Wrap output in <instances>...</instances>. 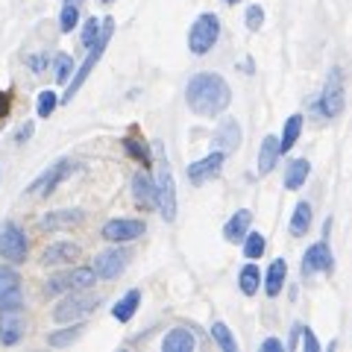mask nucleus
Segmentation results:
<instances>
[{"instance_id":"1","label":"nucleus","mask_w":352,"mask_h":352,"mask_svg":"<svg viewBox=\"0 0 352 352\" xmlns=\"http://www.w3.org/2000/svg\"><path fill=\"white\" fill-rule=\"evenodd\" d=\"M185 103L197 118H220L232 103V88L220 74H194L185 85Z\"/></svg>"},{"instance_id":"2","label":"nucleus","mask_w":352,"mask_h":352,"mask_svg":"<svg viewBox=\"0 0 352 352\" xmlns=\"http://www.w3.org/2000/svg\"><path fill=\"white\" fill-rule=\"evenodd\" d=\"M112 32H115V21L112 18H103V27H100V36H97V41L88 47V56H85V62L80 65V71H74L71 74V80L65 82L68 85V91L62 94V103H71L74 100V94L80 91V88L85 85V80L94 74V68H97V62H100V56H103V50H106V44L112 41Z\"/></svg>"},{"instance_id":"3","label":"nucleus","mask_w":352,"mask_h":352,"mask_svg":"<svg viewBox=\"0 0 352 352\" xmlns=\"http://www.w3.org/2000/svg\"><path fill=\"white\" fill-rule=\"evenodd\" d=\"M220 38V18L214 12H203L188 30V50L194 56H206Z\"/></svg>"},{"instance_id":"4","label":"nucleus","mask_w":352,"mask_h":352,"mask_svg":"<svg viewBox=\"0 0 352 352\" xmlns=\"http://www.w3.org/2000/svg\"><path fill=\"white\" fill-rule=\"evenodd\" d=\"M100 302H103L100 296H91L85 291H68V296H62L59 305L53 308V320L56 323H74V320H80V317L91 314Z\"/></svg>"},{"instance_id":"5","label":"nucleus","mask_w":352,"mask_h":352,"mask_svg":"<svg viewBox=\"0 0 352 352\" xmlns=\"http://www.w3.org/2000/svg\"><path fill=\"white\" fill-rule=\"evenodd\" d=\"M153 206L159 208V214L168 223L176 220V185H173V173L168 168V162L159 164V173L153 179Z\"/></svg>"},{"instance_id":"6","label":"nucleus","mask_w":352,"mask_h":352,"mask_svg":"<svg viewBox=\"0 0 352 352\" xmlns=\"http://www.w3.org/2000/svg\"><path fill=\"white\" fill-rule=\"evenodd\" d=\"M74 170H76V162H71V159L53 162V164H47V170H41V176H36V179L30 182L27 194L30 197H47V194L56 191V185L68 179Z\"/></svg>"},{"instance_id":"7","label":"nucleus","mask_w":352,"mask_h":352,"mask_svg":"<svg viewBox=\"0 0 352 352\" xmlns=\"http://www.w3.org/2000/svg\"><path fill=\"white\" fill-rule=\"evenodd\" d=\"M97 282V273H94V267H74V270H68V273H59V276H53V279H47V285H44V294L47 296H56V294H68V291H88L91 285Z\"/></svg>"},{"instance_id":"8","label":"nucleus","mask_w":352,"mask_h":352,"mask_svg":"<svg viewBox=\"0 0 352 352\" xmlns=\"http://www.w3.org/2000/svg\"><path fill=\"white\" fill-rule=\"evenodd\" d=\"M27 235L24 229H21L18 223H12V220H6L3 226H0V256H3L6 261L12 264H24L27 261Z\"/></svg>"},{"instance_id":"9","label":"nucleus","mask_w":352,"mask_h":352,"mask_svg":"<svg viewBox=\"0 0 352 352\" xmlns=\"http://www.w3.org/2000/svg\"><path fill=\"white\" fill-rule=\"evenodd\" d=\"M320 112L323 118H338L340 112H344L346 106V97H344V74H340V68H332L326 76V85H323V94H320Z\"/></svg>"},{"instance_id":"10","label":"nucleus","mask_w":352,"mask_h":352,"mask_svg":"<svg viewBox=\"0 0 352 352\" xmlns=\"http://www.w3.org/2000/svg\"><path fill=\"white\" fill-rule=\"evenodd\" d=\"M144 232H147V223L135 217H115L103 226V238L109 244H126V241H135Z\"/></svg>"},{"instance_id":"11","label":"nucleus","mask_w":352,"mask_h":352,"mask_svg":"<svg viewBox=\"0 0 352 352\" xmlns=\"http://www.w3.org/2000/svg\"><path fill=\"white\" fill-rule=\"evenodd\" d=\"M126 261H129V252L126 250H103V252H97L94 256V273H97V279H118L120 273L126 270Z\"/></svg>"},{"instance_id":"12","label":"nucleus","mask_w":352,"mask_h":352,"mask_svg":"<svg viewBox=\"0 0 352 352\" xmlns=\"http://www.w3.org/2000/svg\"><path fill=\"white\" fill-rule=\"evenodd\" d=\"M335 267V261H332V247L326 244V241H317V244H311L305 250V256H302V279L308 276H314V273H329Z\"/></svg>"},{"instance_id":"13","label":"nucleus","mask_w":352,"mask_h":352,"mask_svg":"<svg viewBox=\"0 0 352 352\" xmlns=\"http://www.w3.org/2000/svg\"><path fill=\"white\" fill-rule=\"evenodd\" d=\"M24 296H21V279L12 267H0V311H18Z\"/></svg>"},{"instance_id":"14","label":"nucleus","mask_w":352,"mask_h":352,"mask_svg":"<svg viewBox=\"0 0 352 352\" xmlns=\"http://www.w3.org/2000/svg\"><path fill=\"white\" fill-rule=\"evenodd\" d=\"M223 162H226V153H220V150H214V153H208L206 159H200V162H194V164H188V179L194 182V185H203V182H208V179H214V176L223 170Z\"/></svg>"},{"instance_id":"15","label":"nucleus","mask_w":352,"mask_h":352,"mask_svg":"<svg viewBox=\"0 0 352 352\" xmlns=\"http://www.w3.org/2000/svg\"><path fill=\"white\" fill-rule=\"evenodd\" d=\"M85 220V212H80V208H56V212H47L41 220H38V226L41 229H47V232H62V229H74V226H80Z\"/></svg>"},{"instance_id":"16","label":"nucleus","mask_w":352,"mask_h":352,"mask_svg":"<svg viewBox=\"0 0 352 352\" xmlns=\"http://www.w3.org/2000/svg\"><path fill=\"white\" fill-rule=\"evenodd\" d=\"M80 256H82L80 244H74V241H56V244H50L41 252V261L47 264V267H56V264H68Z\"/></svg>"},{"instance_id":"17","label":"nucleus","mask_w":352,"mask_h":352,"mask_svg":"<svg viewBox=\"0 0 352 352\" xmlns=\"http://www.w3.org/2000/svg\"><path fill=\"white\" fill-rule=\"evenodd\" d=\"M24 332H27V326L18 311H0V344L15 346L24 338Z\"/></svg>"},{"instance_id":"18","label":"nucleus","mask_w":352,"mask_h":352,"mask_svg":"<svg viewBox=\"0 0 352 352\" xmlns=\"http://www.w3.org/2000/svg\"><path fill=\"white\" fill-rule=\"evenodd\" d=\"M285 279H288V261L285 258H276L267 267V273H261V288L267 296H279L282 288H285Z\"/></svg>"},{"instance_id":"19","label":"nucleus","mask_w":352,"mask_h":352,"mask_svg":"<svg viewBox=\"0 0 352 352\" xmlns=\"http://www.w3.org/2000/svg\"><path fill=\"white\" fill-rule=\"evenodd\" d=\"M214 147L220 153H235L241 147V126L235 124L232 118H226L223 124L217 126V132H214Z\"/></svg>"},{"instance_id":"20","label":"nucleus","mask_w":352,"mask_h":352,"mask_svg":"<svg viewBox=\"0 0 352 352\" xmlns=\"http://www.w3.org/2000/svg\"><path fill=\"white\" fill-rule=\"evenodd\" d=\"M282 159V150H279V138L276 135H267L261 141V147H258V164H256V170L258 176H267L273 168H276V162Z\"/></svg>"},{"instance_id":"21","label":"nucleus","mask_w":352,"mask_h":352,"mask_svg":"<svg viewBox=\"0 0 352 352\" xmlns=\"http://www.w3.org/2000/svg\"><path fill=\"white\" fill-rule=\"evenodd\" d=\"M250 223H252V212H250V208H238V212L226 220L223 238L229 241V244H235V241H241L250 232Z\"/></svg>"},{"instance_id":"22","label":"nucleus","mask_w":352,"mask_h":352,"mask_svg":"<svg viewBox=\"0 0 352 352\" xmlns=\"http://www.w3.org/2000/svg\"><path fill=\"white\" fill-rule=\"evenodd\" d=\"M308 176H311V162H308V159H291L288 168H285V188H288V191H300Z\"/></svg>"},{"instance_id":"23","label":"nucleus","mask_w":352,"mask_h":352,"mask_svg":"<svg viewBox=\"0 0 352 352\" xmlns=\"http://www.w3.org/2000/svg\"><path fill=\"white\" fill-rule=\"evenodd\" d=\"M194 346H197V338L185 326L170 329V332L164 335V340H162V349L164 352H191Z\"/></svg>"},{"instance_id":"24","label":"nucleus","mask_w":352,"mask_h":352,"mask_svg":"<svg viewBox=\"0 0 352 352\" xmlns=\"http://www.w3.org/2000/svg\"><path fill=\"white\" fill-rule=\"evenodd\" d=\"M138 305H141V291H138V288H132V291H126V294L112 305V317H115L118 323H129L132 317H135Z\"/></svg>"},{"instance_id":"25","label":"nucleus","mask_w":352,"mask_h":352,"mask_svg":"<svg viewBox=\"0 0 352 352\" xmlns=\"http://www.w3.org/2000/svg\"><path fill=\"white\" fill-rule=\"evenodd\" d=\"M238 288H241V294H244V296H256L258 294V288H261V270H258L256 261H250V264L241 267V273H238Z\"/></svg>"},{"instance_id":"26","label":"nucleus","mask_w":352,"mask_h":352,"mask_svg":"<svg viewBox=\"0 0 352 352\" xmlns=\"http://www.w3.org/2000/svg\"><path fill=\"white\" fill-rule=\"evenodd\" d=\"M305 349V352H320V344H317L314 332L302 323H294L291 326V340H288V349Z\"/></svg>"},{"instance_id":"27","label":"nucleus","mask_w":352,"mask_h":352,"mask_svg":"<svg viewBox=\"0 0 352 352\" xmlns=\"http://www.w3.org/2000/svg\"><path fill=\"white\" fill-rule=\"evenodd\" d=\"M132 197L141 208H150L153 206V179L147 173H135L132 176Z\"/></svg>"},{"instance_id":"28","label":"nucleus","mask_w":352,"mask_h":352,"mask_svg":"<svg viewBox=\"0 0 352 352\" xmlns=\"http://www.w3.org/2000/svg\"><path fill=\"white\" fill-rule=\"evenodd\" d=\"M300 132H302V115H291L288 120H285V129H282V138H279V150H282V156H285V153H288V150L296 144Z\"/></svg>"},{"instance_id":"29","label":"nucleus","mask_w":352,"mask_h":352,"mask_svg":"<svg viewBox=\"0 0 352 352\" xmlns=\"http://www.w3.org/2000/svg\"><path fill=\"white\" fill-rule=\"evenodd\" d=\"M308 226H311V206L308 203H296L294 208V214H291V235L294 238H302L308 232Z\"/></svg>"},{"instance_id":"30","label":"nucleus","mask_w":352,"mask_h":352,"mask_svg":"<svg viewBox=\"0 0 352 352\" xmlns=\"http://www.w3.org/2000/svg\"><path fill=\"white\" fill-rule=\"evenodd\" d=\"M82 332H85V323H71L68 329H62V332H50L47 335V344L50 346H71L74 340H80L82 338Z\"/></svg>"},{"instance_id":"31","label":"nucleus","mask_w":352,"mask_h":352,"mask_svg":"<svg viewBox=\"0 0 352 352\" xmlns=\"http://www.w3.org/2000/svg\"><path fill=\"white\" fill-rule=\"evenodd\" d=\"M212 338L217 340V346L223 352H238V340L232 335V329H229L223 320H214L212 323Z\"/></svg>"},{"instance_id":"32","label":"nucleus","mask_w":352,"mask_h":352,"mask_svg":"<svg viewBox=\"0 0 352 352\" xmlns=\"http://www.w3.org/2000/svg\"><path fill=\"white\" fill-rule=\"evenodd\" d=\"M241 241H244V256H247L250 261L261 258V256H264V250H267V238H264L261 232H247Z\"/></svg>"},{"instance_id":"33","label":"nucleus","mask_w":352,"mask_h":352,"mask_svg":"<svg viewBox=\"0 0 352 352\" xmlns=\"http://www.w3.org/2000/svg\"><path fill=\"white\" fill-rule=\"evenodd\" d=\"M74 71H76V68H74V59L68 56V53H56V56H53V76H56L59 85L68 82Z\"/></svg>"},{"instance_id":"34","label":"nucleus","mask_w":352,"mask_h":352,"mask_svg":"<svg viewBox=\"0 0 352 352\" xmlns=\"http://www.w3.org/2000/svg\"><path fill=\"white\" fill-rule=\"evenodd\" d=\"M56 106H59V97H56L53 88H44V91H38V103H36L38 118H50L53 112H56Z\"/></svg>"},{"instance_id":"35","label":"nucleus","mask_w":352,"mask_h":352,"mask_svg":"<svg viewBox=\"0 0 352 352\" xmlns=\"http://www.w3.org/2000/svg\"><path fill=\"white\" fill-rule=\"evenodd\" d=\"M124 150L129 153L132 159H138L144 168H150V162H153V156H150V147L144 144V141H135V138H124Z\"/></svg>"},{"instance_id":"36","label":"nucleus","mask_w":352,"mask_h":352,"mask_svg":"<svg viewBox=\"0 0 352 352\" xmlns=\"http://www.w3.org/2000/svg\"><path fill=\"white\" fill-rule=\"evenodd\" d=\"M76 24H80V6L65 3L62 12H59V30L65 32V36H68L71 30H76Z\"/></svg>"},{"instance_id":"37","label":"nucleus","mask_w":352,"mask_h":352,"mask_svg":"<svg viewBox=\"0 0 352 352\" xmlns=\"http://www.w3.org/2000/svg\"><path fill=\"white\" fill-rule=\"evenodd\" d=\"M100 27H103V18H94V15L82 24V47H85V50L97 41V36H100Z\"/></svg>"},{"instance_id":"38","label":"nucleus","mask_w":352,"mask_h":352,"mask_svg":"<svg viewBox=\"0 0 352 352\" xmlns=\"http://www.w3.org/2000/svg\"><path fill=\"white\" fill-rule=\"evenodd\" d=\"M244 21H247V30H252V32L261 30V24H264V9H261V6H256V3L247 6Z\"/></svg>"},{"instance_id":"39","label":"nucleus","mask_w":352,"mask_h":352,"mask_svg":"<svg viewBox=\"0 0 352 352\" xmlns=\"http://www.w3.org/2000/svg\"><path fill=\"white\" fill-rule=\"evenodd\" d=\"M27 65L32 68V74H44V68H47V53H41V56H27Z\"/></svg>"},{"instance_id":"40","label":"nucleus","mask_w":352,"mask_h":352,"mask_svg":"<svg viewBox=\"0 0 352 352\" xmlns=\"http://www.w3.org/2000/svg\"><path fill=\"white\" fill-rule=\"evenodd\" d=\"M261 349H264V352H282L285 346H282V340H279V338H267V340L261 344Z\"/></svg>"},{"instance_id":"41","label":"nucleus","mask_w":352,"mask_h":352,"mask_svg":"<svg viewBox=\"0 0 352 352\" xmlns=\"http://www.w3.org/2000/svg\"><path fill=\"white\" fill-rule=\"evenodd\" d=\"M32 135V124H24V126H21L18 132H15V141H18V144H24V141Z\"/></svg>"},{"instance_id":"42","label":"nucleus","mask_w":352,"mask_h":352,"mask_svg":"<svg viewBox=\"0 0 352 352\" xmlns=\"http://www.w3.org/2000/svg\"><path fill=\"white\" fill-rule=\"evenodd\" d=\"M3 115H6V94L0 91V118H3Z\"/></svg>"},{"instance_id":"43","label":"nucleus","mask_w":352,"mask_h":352,"mask_svg":"<svg viewBox=\"0 0 352 352\" xmlns=\"http://www.w3.org/2000/svg\"><path fill=\"white\" fill-rule=\"evenodd\" d=\"M65 3H74V6H82L85 0H65Z\"/></svg>"},{"instance_id":"44","label":"nucleus","mask_w":352,"mask_h":352,"mask_svg":"<svg viewBox=\"0 0 352 352\" xmlns=\"http://www.w3.org/2000/svg\"><path fill=\"white\" fill-rule=\"evenodd\" d=\"M223 3H241V0H223Z\"/></svg>"},{"instance_id":"45","label":"nucleus","mask_w":352,"mask_h":352,"mask_svg":"<svg viewBox=\"0 0 352 352\" xmlns=\"http://www.w3.org/2000/svg\"><path fill=\"white\" fill-rule=\"evenodd\" d=\"M100 3H115V0H100Z\"/></svg>"}]
</instances>
